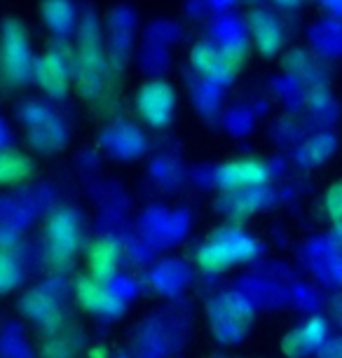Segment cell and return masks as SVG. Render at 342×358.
I'll list each match as a JSON object with an SVG mask.
<instances>
[{"instance_id":"1","label":"cell","mask_w":342,"mask_h":358,"mask_svg":"<svg viewBox=\"0 0 342 358\" xmlns=\"http://www.w3.org/2000/svg\"><path fill=\"white\" fill-rule=\"evenodd\" d=\"M258 251L260 246L253 236L244 234L237 227H220L206 236L204 244L197 248L194 260L204 272H223L239 262H251Z\"/></svg>"},{"instance_id":"2","label":"cell","mask_w":342,"mask_h":358,"mask_svg":"<svg viewBox=\"0 0 342 358\" xmlns=\"http://www.w3.org/2000/svg\"><path fill=\"white\" fill-rule=\"evenodd\" d=\"M73 66H76L80 94H85V96H97V94L101 92L106 66H104L101 43H99V31L90 17L80 24L78 54H76V64Z\"/></svg>"},{"instance_id":"3","label":"cell","mask_w":342,"mask_h":358,"mask_svg":"<svg viewBox=\"0 0 342 358\" xmlns=\"http://www.w3.org/2000/svg\"><path fill=\"white\" fill-rule=\"evenodd\" d=\"M209 321L220 342H239L253 323V307L244 295L223 293L211 302Z\"/></svg>"},{"instance_id":"4","label":"cell","mask_w":342,"mask_h":358,"mask_svg":"<svg viewBox=\"0 0 342 358\" xmlns=\"http://www.w3.org/2000/svg\"><path fill=\"white\" fill-rule=\"evenodd\" d=\"M80 246V222L71 208L52 213L45 227L47 262L55 269H66L73 262Z\"/></svg>"},{"instance_id":"5","label":"cell","mask_w":342,"mask_h":358,"mask_svg":"<svg viewBox=\"0 0 342 358\" xmlns=\"http://www.w3.org/2000/svg\"><path fill=\"white\" fill-rule=\"evenodd\" d=\"M190 64L199 76L211 80V83H230L241 66V47L225 45L223 50H218L211 43H199L192 47Z\"/></svg>"},{"instance_id":"6","label":"cell","mask_w":342,"mask_h":358,"mask_svg":"<svg viewBox=\"0 0 342 358\" xmlns=\"http://www.w3.org/2000/svg\"><path fill=\"white\" fill-rule=\"evenodd\" d=\"M36 71L31 59L29 38H26L24 26L19 22H5L3 33V73L10 83H24Z\"/></svg>"},{"instance_id":"7","label":"cell","mask_w":342,"mask_h":358,"mask_svg":"<svg viewBox=\"0 0 342 358\" xmlns=\"http://www.w3.org/2000/svg\"><path fill=\"white\" fill-rule=\"evenodd\" d=\"M138 113L141 117L145 120L150 127L155 129H162L171 122L173 115V106H176V94H173V87L169 83H162V80H155V83L143 85V90L138 92Z\"/></svg>"},{"instance_id":"8","label":"cell","mask_w":342,"mask_h":358,"mask_svg":"<svg viewBox=\"0 0 342 358\" xmlns=\"http://www.w3.org/2000/svg\"><path fill=\"white\" fill-rule=\"evenodd\" d=\"M76 295H78L80 307L94 316H106V319H111V316H120L124 309L122 297L117 293H113L108 288V283L97 281V279H92V276H80L76 283Z\"/></svg>"},{"instance_id":"9","label":"cell","mask_w":342,"mask_h":358,"mask_svg":"<svg viewBox=\"0 0 342 358\" xmlns=\"http://www.w3.org/2000/svg\"><path fill=\"white\" fill-rule=\"evenodd\" d=\"M213 180L225 192L256 190L267 180V166L260 159H234L218 166Z\"/></svg>"},{"instance_id":"10","label":"cell","mask_w":342,"mask_h":358,"mask_svg":"<svg viewBox=\"0 0 342 358\" xmlns=\"http://www.w3.org/2000/svg\"><path fill=\"white\" fill-rule=\"evenodd\" d=\"M328 340V328L326 321L321 316H312L303 326L291 330L284 340H281V351L288 358H307L312 354H319V349L324 347Z\"/></svg>"},{"instance_id":"11","label":"cell","mask_w":342,"mask_h":358,"mask_svg":"<svg viewBox=\"0 0 342 358\" xmlns=\"http://www.w3.org/2000/svg\"><path fill=\"white\" fill-rule=\"evenodd\" d=\"M24 120H26V124H29V138L36 148H40V150H45V152L62 148L64 127L45 106H40V103L29 106V110L24 113Z\"/></svg>"},{"instance_id":"12","label":"cell","mask_w":342,"mask_h":358,"mask_svg":"<svg viewBox=\"0 0 342 358\" xmlns=\"http://www.w3.org/2000/svg\"><path fill=\"white\" fill-rule=\"evenodd\" d=\"M36 80L40 87L50 94V96L62 99L69 92V83H71V62L66 59L64 52L50 50L45 52L43 57L36 62Z\"/></svg>"},{"instance_id":"13","label":"cell","mask_w":342,"mask_h":358,"mask_svg":"<svg viewBox=\"0 0 342 358\" xmlns=\"http://www.w3.org/2000/svg\"><path fill=\"white\" fill-rule=\"evenodd\" d=\"M87 265H90L92 279L104 283L113 281L120 265V244L115 239H108V236L94 239L87 248Z\"/></svg>"},{"instance_id":"14","label":"cell","mask_w":342,"mask_h":358,"mask_svg":"<svg viewBox=\"0 0 342 358\" xmlns=\"http://www.w3.org/2000/svg\"><path fill=\"white\" fill-rule=\"evenodd\" d=\"M260 204H263V194L256 187V190H234V192H225L223 199L218 201L220 213L227 215L232 222H241L246 220L253 211H258Z\"/></svg>"},{"instance_id":"15","label":"cell","mask_w":342,"mask_h":358,"mask_svg":"<svg viewBox=\"0 0 342 358\" xmlns=\"http://www.w3.org/2000/svg\"><path fill=\"white\" fill-rule=\"evenodd\" d=\"M251 31H253V38H256L260 54L272 57V54L279 52L284 36H281V26L277 19H274V15H270V12H253Z\"/></svg>"},{"instance_id":"16","label":"cell","mask_w":342,"mask_h":358,"mask_svg":"<svg viewBox=\"0 0 342 358\" xmlns=\"http://www.w3.org/2000/svg\"><path fill=\"white\" fill-rule=\"evenodd\" d=\"M22 307L33 321H38L40 326H45V328H55L59 326V321H62L57 300L50 293H45V290H31V293L24 297Z\"/></svg>"},{"instance_id":"17","label":"cell","mask_w":342,"mask_h":358,"mask_svg":"<svg viewBox=\"0 0 342 358\" xmlns=\"http://www.w3.org/2000/svg\"><path fill=\"white\" fill-rule=\"evenodd\" d=\"M45 24L59 36H66L76 29V8L71 0H43Z\"/></svg>"},{"instance_id":"18","label":"cell","mask_w":342,"mask_h":358,"mask_svg":"<svg viewBox=\"0 0 342 358\" xmlns=\"http://www.w3.org/2000/svg\"><path fill=\"white\" fill-rule=\"evenodd\" d=\"M33 171L31 159L22 155L19 150H12V148H5L3 157H0V180L5 185H15L26 180Z\"/></svg>"},{"instance_id":"19","label":"cell","mask_w":342,"mask_h":358,"mask_svg":"<svg viewBox=\"0 0 342 358\" xmlns=\"http://www.w3.org/2000/svg\"><path fill=\"white\" fill-rule=\"evenodd\" d=\"M19 279H22V267H19V260L10 251V246L5 244L3 253H0V288H3V293L15 288Z\"/></svg>"},{"instance_id":"20","label":"cell","mask_w":342,"mask_h":358,"mask_svg":"<svg viewBox=\"0 0 342 358\" xmlns=\"http://www.w3.org/2000/svg\"><path fill=\"white\" fill-rule=\"evenodd\" d=\"M326 211H328V218L333 220V225H342V180L331 185V190H328Z\"/></svg>"},{"instance_id":"21","label":"cell","mask_w":342,"mask_h":358,"mask_svg":"<svg viewBox=\"0 0 342 358\" xmlns=\"http://www.w3.org/2000/svg\"><path fill=\"white\" fill-rule=\"evenodd\" d=\"M317 356L319 358H342V337H328Z\"/></svg>"},{"instance_id":"22","label":"cell","mask_w":342,"mask_h":358,"mask_svg":"<svg viewBox=\"0 0 342 358\" xmlns=\"http://www.w3.org/2000/svg\"><path fill=\"white\" fill-rule=\"evenodd\" d=\"M281 8H293V5H298V0H277Z\"/></svg>"},{"instance_id":"23","label":"cell","mask_w":342,"mask_h":358,"mask_svg":"<svg viewBox=\"0 0 342 358\" xmlns=\"http://www.w3.org/2000/svg\"><path fill=\"white\" fill-rule=\"evenodd\" d=\"M338 319H340V323H342V302L338 305Z\"/></svg>"}]
</instances>
